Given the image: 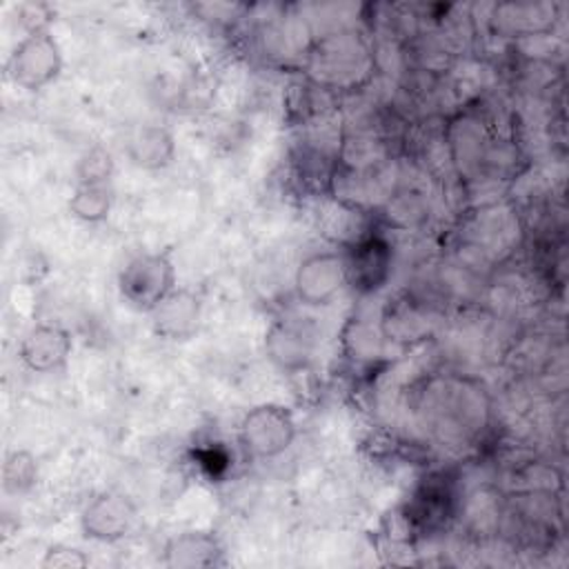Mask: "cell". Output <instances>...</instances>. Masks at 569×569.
I'll return each instance as SVG.
<instances>
[{
	"label": "cell",
	"mask_w": 569,
	"mask_h": 569,
	"mask_svg": "<svg viewBox=\"0 0 569 569\" xmlns=\"http://www.w3.org/2000/svg\"><path fill=\"white\" fill-rule=\"evenodd\" d=\"M113 204L111 182H78L69 200V211L89 224L107 220Z\"/></svg>",
	"instance_id": "17"
},
{
	"label": "cell",
	"mask_w": 569,
	"mask_h": 569,
	"mask_svg": "<svg viewBox=\"0 0 569 569\" xmlns=\"http://www.w3.org/2000/svg\"><path fill=\"white\" fill-rule=\"evenodd\" d=\"M369 67L367 44L353 31H338L316 40L305 60L311 80L327 89H345L358 82Z\"/></svg>",
	"instance_id": "1"
},
{
	"label": "cell",
	"mask_w": 569,
	"mask_h": 569,
	"mask_svg": "<svg viewBox=\"0 0 569 569\" xmlns=\"http://www.w3.org/2000/svg\"><path fill=\"white\" fill-rule=\"evenodd\" d=\"M62 71V51L58 40L44 29L33 27L11 51L7 78L27 91H40Z\"/></svg>",
	"instance_id": "3"
},
{
	"label": "cell",
	"mask_w": 569,
	"mask_h": 569,
	"mask_svg": "<svg viewBox=\"0 0 569 569\" xmlns=\"http://www.w3.org/2000/svg\"><path fill=\"white\" fill-rule=\"evenodd\" d=\"M224 547L213 531L189 529L171 536L162 549V565L171 569H207L224 565Z\"/></svg>",
	"instance_id": "13"
},
{
	"label": "cell",
	"mask_w": 569,
	"mask_h": 569,
	"mask_svg": "<svg viewBox=\"0 0 569 569\" xmlns=\"http://www.w3.org/2000/svg\"><path fill=\"white\" fill-rule=\"evenodd\" d=\"M347 284L342 251H313L293 273L296 298L307 307H325Z\"/></svg>",
	"instance_id": "7"
},
{
	"label": "cell",
	"mask_w": 569,
	"mask_h": 569,
	"mask_svg": "<svg viewBox=\"0 0 569 569\" xmlns=\"http://www.w3.org/2000/svg\"><path fill=\"white\" fill-rule=\"evenodd\" d=\"M76 176H78V182H111V176H113L111 153L100 144L91 147L80 158Z\"/></svg>",
	"instance_id": "19"
},
{
	"label": "cell",
	"mask_w": 569,
	"mask_h": 569,
	"mask_svg": "<svg viewBox=\"0 0 569 569\" xmlns=\"http://www.w3.org/2000/svg\"><path fill=\"white\" fill-rule=\"evenodd\" d=\"M120 296L138 311H151L167 293L176 289V267L171 251L140 253L131 258L118 276Z\"/></svg>",
	"instance_id": "5"
},
{
	"label": "cell",
	"mask_w": 569,
	"mask_h": 569,
	"mask_svg": "<svg viewBox=\"0 0 569 569\" xmlns=\"http://www.w3.org/2000/svg\"><path fill=\"white\" fill-rule=\"evenodd\" d=\"M425 213L427 209L418 198V193H400L393 200L389 198L387 202V218L396 227H405V229L416 227L425 218Z\"/></svg>",
	"instance_id": "20"
},
{
	"label": "cell",
	"mask_w": 569,
	"mask_h": 569,
	"mask_svg": "<svg viewBox=\"0 0 569 569\" xmlns=\"http://www.w3.org/2000/svg\"><path fill=\"white\" fill-rule=\"evenodd\" d=\"M87 565L89 556L69 545H51L40 560L42 569H82Z\"/></svg>",
	"instance_id": "21"
},
{
	"label": "cell",
	"mask_w": 569,
	"mask_h": 569,
	"mask_svg": "<svg viewBox=\"0 0 569 569\" xmlns=\"http://www.w3.org/2000/svg\"><path fill=\"white\" fill-rule=\"evenodd\" d=\"M556 18L558 9L549 2H500L493 7L491 27L500 36L531 38L551 31Z\"/></svg>",
	"instance_id": "14"
},
{
	"label": "cell",
	"mask_w": 569,
	"mask_h": 569,
	"mask_svg": "<svg viewBox=\"0 0 569 569\" xmlns=\"http://www.w3.org/2000/svg\"><path fill=\"white\" fill-rule=\"evenodd\" d=\"M38 476V467L31 453L27 451H13L7 456L2 467V485L7 493H22L27 491Z\"/></svg>",
	"instance_id": "18"
},
{
	"label": "cell",
	"mask_w": 569,
	"mask_h": 569,
	"mask_svg": "<svg viewBox=\"0 0 569 569\" xmlns=\"http://www.w3.org/2000/svg\"><path fill=\"white\" fill-rule=\"evenodd\" d=\"M318 347V329L311 318L284 316L267 331L264 349L273 365L284 371H302L311 365Z\"/></svg>",
	"instance_id": "8"
},
{
	"label": "cell",
	"mask_w": 569,
	"mask_h": 569,
	"mask_svg": "<svg viewBox=\"0 0 569 569\" xmlns=\"http://www.w3.org/2000/svg\"><path fill=\"white\" fill-rule=\"evenodd\" d=\"M153 331L167 340H184L189 338L202 316V298L189 287H176L167 293L151 311Z\"/></svg>",
	"instance_id": "12"
},
{
	"label": "cell",
	"mask_w": 569,
	"mask_h": 569,
	"mask_svg": "<svg viewBox=\"0 0 569 569\" xmlns=\"http://www.w3.org/2000/svg\"><path fill=\"white\" fill-rule=\"evenodd\" d=\"M227 462H229V458L220 449H216V447L207 449L204 453H200V465L204 469H209L211 476H218L222 469H227Z\"/></svg>",
	"instance_id": "22"
},
{
	"label": "cell",
	"mask_w": 569,
	"mask_h": 569,
	"mask_svg": "<svg viewBox=\"0 0 569 569\" xmlns=\"http://www.w3.org/2000/svg\"><path fill=\"white\" fill-rule=\"evenodd\" d=\"M293 438L296 418L289 407L276 402H262L249 409L238 429L240 447L256 460L278 458L291 447Z\"/></svg>",
	"instance_id": "4"
},
{
	"label": "cell",
	"mask_w": 569,
	"mask_h": 569,
	"mask_svg": "<svg viewBox=\"0 0 569 569\" xmlns=\"http://www.w3.org/2000/svg\"><path fill=\"white\" fill-rule=\"evenodd\" d=\"M342 256H345L347 284L356 293L371 296L389 282L393 249L382 233L367 231L365 236L347 244Z\"/></svg>",
	"instance_id": "6"
},
{
	"label": "cell",
	"mask_w": 569,
	"mask_h": 569,
	"mask_svg": "<svg viewBox=\"0 0 569 569\" xmlns=\"http://www.w3.org/2000/svg\"><path fill=\"white\" fill-rule=\"evenodd\" d=\"M429 416L445 436L469 438L485 427L489 407L485 393L467 380H445L431 389Z\"/></svg>",
	"instance_id": "2"
},
{
	"label": "cell",
	"mask_w": 569,
	"mask_h": 569,
	"mask_svg": "<svg viewBox=\"0 0 569 569\" xmlns=\"http://www.w3.org/2000/svg\"><path fill=\"white\" fill-rule=\"evenodd\" d=\"M378 327L389 345H413L431 336L436 313L422 300L396 298L382 309Z\"/></svg>",
	"instance_id": "10"
},
{
	"label": "cell",
	"mask_w": 569,
	"mask_h": 569,
	"mask_svg": "<svg viewBox=\"0 0 569 569\" xmlns=\"http://www.w3.org/2000/svg\"><path fill=\"white\" fill-rule=\"evenodd\" d=\"M342 347L353 362H376L385 356L389 342L378 325L356 318L342 331Z\"/></svg>",
	"instance_id": "16"
},
{
	"label": "cell",
	"mask_w": 569,
	"mask_h": 569,
	"mask_svg": "<svg viewBox=\"0 0 569 569\" xmlns=\"http://www.w3.org/2000/svg\"><path fill=\"white\" fill-rule=\"evenodd\" d=\"M136 522L133 502L118 491H102L87 502L80 516L82 533L89 540L116 542L129 533Z\"/></svg>",
	"instance_id": "9"
},
{
	"label": "cell",
	"mask_w": 569,
	"mask_h": 569,
	"mask_svg": "<svg viewBox=\"0 0 569 569\" xmlns=\"http://www.w3.org/2000/svg\"><path fill=\"white\" fill-rule=\"evenodd\" d=\"M73 342L71 333L60 325H36L20 342V360L36 373H51L67 365Z\"/></svg>",
	"instance_id": "11"
},
{
	"label": "cell",
	"mask_w": 569,
	"mask_h": 569,
	"mask_svg": "<svg viewBox=\"0 0 569 569\" xmlns=\"http://www.w3.org/2000/svg\"><path fill=\"white\" fill-rule=\"evenodd\" d=\"M129 160L140 169H162L176 156L173 136L158 124H142L127 142Z\"/></svg>",
	"instance_id": "15"
}]
</instances>
